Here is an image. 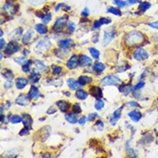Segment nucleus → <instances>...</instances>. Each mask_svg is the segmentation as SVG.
Segmentation results:
<instances>
[{"label": "nucleus", "mask_w": 158, "mask_h": 158, "mask_svg": "<svg viewBox=\"0 0 158 158\" xmlns=\"http://www.w3.org/2000/svg\"><path fill=\"white\" fill-rule=\"evenodd\" d=\"M42 20H43V22L45 24H49V23L51 21V20H52L51 13H47L46 14V15H44V16L43 17V18H42Z\"/></svg>", "instance_id": "40"}, {"label": "nucleus", "mask_w": 158, "mask_h": 158, "mask_svg": "<svg viewBox=\"0 0 158 158\" xmlns=\"http://www.w3.org/2000/svg\"><path fill=\"white\" fill-rule=\"evenodd\" d=\"M100 19L103 22V25H107V24H109L112 22V20L110 18H109V17H101Z\"/></svg>", "instance_id": "54"}, {"label": "nucleus", "mask_w": 158, "mask_h": 158, "mask_svg": "<svg viewBox=\"0 0 158 158\" xmlns=\"http://www.w3.org/2000/svg\"><path fill=\"white\" fill-rule=\"evenodd\" d=\"M10 106H11V103H10V101H7V104H6V106H5L7 109H10Z\"/></svg>", "instance_id": "59"}, {"label": "nucleus", "mask_w": 158, "mask_h": 158, "mask_svg": "<svg viewBox=\"0 0 158 158\" xmlns=\"http://www.w3.org/2000/svg\"><path fill=\"white\" fill-rule=\"evenodd\" d=\"M65 119L68 122L71 124H76L78 122V115L76 113H67L65 116Z\"/></svg>", "instance_id": "19"}, {"label": "nucleus", "mask_w": 158, "mask_h": 158, "mask_svg": "<svg viewBox=\"0 0 158 158\" xmlns=\"http://www.w3.org/2000/svg\"><path fill=\"white\" fill-rule=\"evenodd\" d=\"M89 14H90V11H89V9L87 8H84V10H82V13H81L82 16H83V17H85L88 16Z\"/></svg>", "instance_id": "55"}, {"label": "nucleus", "mask_w": 158, "mask_h": 158, "mask_svg": "<svg viewBox=\"0 0 158 158\" xmlns=\"http://www.w3.org/2000/svg\"><path fill=\"white\" fill-rule=\"evenodd\" d=\"M114 4L117 5L119 8H123L128 6V3L127 1H123V0H113Z\"/></svg>", "instance_id": "34"}, {"label": "nucleus", "mask_w": 158, "mask_h": 158, "mask_svg": "<svg viewBox=\"0 0 158 158\" xmlns=\"http://www.w3.org/2000/svg\"><path fill=\"white\" fill-rule=\"evenodd\" d=\"M33 64V61L31 60L26 61V62L24 65H22V70L25 73H29L31 71V66Z\"/></svg>", "instance_id": "33"}, {"label": "nucleus", "mask_w": 158, "mask_h": 158, "mask_svg": "<svg viewBox=\"0 0 158 158\" xmlns=\"http://www.w3.org/2000/svg\"><path fill=\"white\" fill-rule=\"evenodd\" d=\"M102 25H103V22L101 21V19H99V20H96L94 21V24H93V29H99V28L101 27Z\"/></svg>", "instance_id": "47"}, {"label": "nucleus", "mask_w": 158, "mask_h": 158, "mask_svg": "<svg viewBox=\"0 0 158 158\" xmlns=\"http://www.w3.org/2000/svg\"><path fill=\"white\" fill-rule=\"evenodd\" d=\"M148 26H150V27L152 28V29H157V30H158V21H154V22L150 23V24H148Z\"/></svg>", "instance_id": "56"}, {"label": "nucleus", "mask_w": 158, "mask_h": 158, "mask_svg": "<svg viewBox=\"0 0 158 158\" xmlns=\"http://www.w3.org/2000/svg\"><path fill=\"white\" fill-rule=\"evenodd\" d=\"M74 45V43L72 40L71 39H66V40H61L58 43V47L60 48L63 49H68L70 48Z\"/></svg>", "instance_id": "16"}, {"label": "nucleus", "mask_w": 158, "mask_h": 158, "mask_svg": "<svg viewBox=\"0 0 158 158\" xmlns=\"http://www.w3.org/2000/svg\"><path fill=\"white\" fill-rule=\"evenodd\" d=\"M72 111L74 113H76L78 115V114L81 113L82 109L81 107H80V105L79 103H75L72 106Z\"/></svg>", "instance_id": "39"}, {"label": "nucleus", "mask_w": 158, "mask_h": 158, "mask_svg": "<svg viewBox=\"0 0 158 158\" xmlns=\"http://www.w3.org/2000/svg\"><path fill=\"white\" fill-rule=\"evenodd\" d=\"M41 78V74L39 72L38 70H36V68H34L32 70L30 77H29V80H31L33 83H36V82H39V80Z\"/></svg>", "instance_id": "22"}, {"label": "nucleus", "mask_w": 158, "mask_h": 158, "mask_svg": "<svg viewBox=\"0 0 158 158\" xmlns=\"http://www.w3.org/2000/svg\"><path fill=\"white\" fill-rule=\"evenodd\" d=\"M116 31L115 29H105L103 32V38L102 42V45L103 47H106L115 37Z\"/></svg>", "instance_id": "4"}, {"label": "nucleus", "mask_w": 158, "mask_h": 158, "mask_svg": "<svg viewBox=\"0 0 158 158\" xmlns=\"http://www.w3.org/2000/svg\"><path fill=\"white\" fill-rule=\"evenodd\" d=\"M34 64L35 66H36V68H37L38 70H40V71H46L47 68L46 65L40 60H35Z\"/></svg>", "instance_id": "31"}, {"label": "nucleus", "mask_w": 158, "mask_h": 158, "mask_svg": "<svg viewBox=\"0 0 158 158\" xmlns=\"http://www.w3.org/2000/svg\"><path fill=\"white\" fill-rule=\"evenodd\" d=\"M51 47V43L49 39H43L40 40L35 47V51L37 53H43V52L47 51Z\"/></svg>", "instance_id": "3"}, {"label": "nucleus", "mask_w": 158, "mask_h": 158, "mask_svg": "<svg viewBox=\"0 0 158 158\" xmlns=\"http://www.w3.org/2000/svg\"><path fill=\"white\" fill-rule=\"evenodd\" d=\"M54 67H52V74L53 75H59L62 72L63 68L61 66H54Z\"/></svg>", "instance_id": "41"}, {"label": "nucleus", "mask_w": 158, "mask_h": 158, "mask_svg": "<svg viewBox=\"0 0 158 158\" xmlns=\"http://www.w3.org/2000/svg\"><path fill=\"white\" fill-rule=\"evenodd\" d=\"M107 13H112L113 15H117V16H121L122 15V12L119 8H115V7H109L107 8Z\"/></svg>", "instance_id": "30"}, {"label": "nucleus", "mask_w": 158, "mask_h": 158, "mask_svg": "<svg viewBox=\"0 0 158 158\" xmlns=\"http://www.w3.org/2000/svg\"><path fill=\"white\" fill-rule=\"evenodd\" d=\"M128 117L131 118V120L133 121V122H138L141 119L142 115L139 111H137V110H134V111L130 112L128 114Z\"/></svg>", "instance_id": "17"}, {"label": "nucleus", "mask_w": 158, "mask_h": 158, "mask_svg": "<svg viewBox=\"0 0 158 158\" xmlns=\"http://www.w3.org/2000/svg\"><path fill=\"white\" fill-rule=\"evenodd\" d=\"M61 8H63V10H65V11H69V10H71V7L70 6L66 5L65 3H59V4L56 6L55 11H58Z\"/></svg>", "instance_id": "37"}, {"label": "nucleus", "mask_w": 158, "mask_h": 158, "mask_svg": "<svg viewBox=\"0 0 158 158\" xmlns=\"http://www.w3.org/2000/svg\"><path fill=\"white\" fill-rule=\"evenodd\" d=\"M98 117V115L97 113H90L88 116L87 120H88V121H90V122H93V121L96 120Z\"/></svg>", "instance_id": "51"}, {"label": "nucleus", "mask_w": 158, "mask_h": 158, "mask_svg": "<svg viewBox=\"0 0 158 158\" xmlns=\"http://www.w3.org/2000/svg\"><path fill=\"white\" fill-rule=\"evenodd\" d=\"M95 125L96 126L97 128V130H98L99 131H102L103 129V122L101 120H98L97 122H96V125Z\"/></svg>", "instance_id": "48"}, {"label": "nucleus", "mask_w": 158, "mask_h": 158, "mask_svg": "<svg viewBox=\"0 0 158 158\" xmlns=\"http://www.w3.org/2000/svg\"><path fill=\"white\" fill-rule=\"evenodd\" d=\"M144 85H145L144 82H139L138 84H136V85H135L134 87H133L132 91H133V92H136V91L139 90L140 89L142 88V87H144Z\"/></svg>", "instance_id": "43"}, {"label": "nucleus", "mask_w": 158, "mask_h": 158, "mask_svg": "<svg viewBox=\"0 0 158 158\" xmlns=\"http://www.w3.org/2000/svg\"><path fill=\"white\" fill-rule=\"evenodd\" d=\"M79 66L81 67H90L92 65L93 60L91 58L86 55H80L78 57Z\"/></svg>", "instance_id": "8"}, {"label": "nucleus", "mask_w": 158, "mask_h": 158, "mask_svg": "<svg viewBox=\"0 0 158 158\" xmlns=\"http://www.w3.org/2000/svg\"><path fill=\"white\" fill-rule=\"evenodd\" d=\"M56 105L58 107L59 109L61 110V112H64V113L67 112L70 107V103L67 102V101H64V100H61V101H57L56 102Z\"/></svg>", "instance_id": "18"}, {"label": "nucleus", "mask_w": 158, "mask_h": 158, "mask_svg": "<svg viewBox=\"0 0 158 158\" xmlns=\"http://www.w3.org/2000/svg\"><path fill=\"white\" fill-rule=\"evenodd\" d=\"M13 86V84L11 80H7V81H5V83L3 84V87H4L5 90H9V89L12 88Z\"/></svg>", "instance_id": "45"}, {"label": "nucleus", "mask_w": 158, "mask_h": 158, "mask_svg": "<svg viewBox=\"0 0 158 158\" xmlns=\"http://www.w3.org/2000/svg\"><path fill=\"white\" fill-rule=\"evenodd\" d=\"M122 82L119 77L115 75H107L101 80V85L103 86H117Z\"/></svg>", "instance_id": "2"}, {"label": "nucleus", "mask_w": 158, "mask_h": 158, "mask_svg": "<svg viewBox=\"0 0 158 158\" xmlns=\"http://www.w3.org/2000/svg\"><path fill=\"white\" fill-rule=\"evenodd\" d=\"M128 5H136L137 3H140L139 0H127Z\"/></svg>", "instance_id": "58"}, {"label": "nucleus", "mask_w": 158, "mask_h": 158, "mask_svg": "<svg viewBox=\"0 0 158 158\" xmlns=\"http://www.w3.org/2000/svg\"><path fill=\"white\" fill-rule=\"evenodd\" d=\"M35 29L40 34H45L48 32V29L45 24H38L35 26Z\"/></svg>", "instance_id": "28"}, {"label": "nucleus", "mask_w": 158, "mask_h": 158, "mask_svg": "<svg viewBox=\"0 0 158 158\" xmlns=\"http://www.w3.org/2000/svg\"><path fill=\"white\" fill-rule=\"evenodd\" d=\"M104 101L101 100V98H99V99L96 100V103H95V108H96V110H101L104 107Z\"/></svg>", "instance_id": "36"}, {"label": "nucleus", "mask_w": 158, "mask_h": 158, "mask_svg": "<svg viewBox=\"0 0 158 158\" xmlns=\"http://www.w3.org/2000/svg\"><path fill=\"white\" fill-rule=\"evenodd\" d=\"M14 61H15V62L17 63V64L20 65H24L26 62V58L25 55L22 56V57L21 56V57L15 58L14 59Z\"/></svg>", "instance_id": "42"}, {"label": "nucleus", "mask_w": 158, "mask_h": 158, "mask_svg": "<svg viewBox=\"0 0 158 158\" xmlns=\"http://www.w3.org/2000/svg\"><path fill=\"white\" fill-rule=\"evenodd\" d=\"M29 131H30V129L26 127H24L23 129L21 130V131L19 132V135L21 136H27V135L29 134Z\"/></svg>", "instance_id": "46"}, {"label": "nucleus", "mask_w": 158, "mask_h": 158, "mask_svg": "<svg viewBox=\"0 0 158 158\" xmlns=\"http://www.w3.org/2000/svg\"><path fill=\"white\" fill-rule=\"evenodd\" d=\"M78 82L81 86H85L87 84H90L93 82V79L88 76L81 75V76L79 77Z\"/></svg>", "instance_id": "23"}, {"label": "nucleus", "mask_w": 158, "mask_h": 158, "mask_svg": "<svg viewBox=\"0 0 158 158\" xmlns=\"http://www.w3.org/2000/svg\"><path fill=\"white\" fill-rule=\"evenodd\" d=\"M5 47H6V43H5V39L1 38V40H0V48H1V50H2Z\"/></svg>", "instance_id": "57"}, {"label": "nucleus", "mask_w": 158, "mask_h": 158, "mask_svg": "<svg viewBox=\"0 0 158 158\" xmlns=\"http://www.w3.org/2000/svg\"><path fill=\"white\" fill-rule=\"evenodd\" d=\"M2 58V52H1V59Z\"/></svg>", "instance_id": "62"}, {"label": "nucleus", "mask_w": 158, "mask_h": 158, "mask_svg": "<svg viewBox=\"0 0 158 158\" xmlns=\"http://www.w3.org/2000/svg\"><path fill=\"white\" fill-rule=\"evenodd\" d=\"M22 31L23 29H21V28H17V29L12 31L10 34H9L8 37L9 39H11V40H15V38L19 37L21 36V34H22Z\"/></svg>", "instance_id": "29"}, {"label": "nucleus", "mask_w": 158, "mask_h": 158, "mask_svg": "<svg viewBox=\"0 0 158 158\" xmlns=\"http://www.w3.org/2000/svg\"><path fill=\"white\" fill-rule=\"evenodd\" d=\"M89 93H90V94L93 97L97 98V99H99V98H101L103 97L102 90L98 86H91V87H90V88H89Z\"/></svg>", "instance_id": "11"}, {"label": "nucleus", "mask_w": 158, "mask_h": 158, "mask_svg": "<svg viewBox=\"0 0 158 158\" xmlns=\"http://www.w3.org/2000/svg\"><path fill=\"white\" fill-rule=\"evenodd\" d=\"M28 95H29V98H30L31 100H34V101H36V100L40 98V96H41L39 89L36 87H35L34 85L31 86Z\"/></svg>", "instance_id": "15"}, {"label": "nucleus", "mask_w": 158, "mask_h": 158, "mask_svg": "<svg viewBox=\"0 0 158 158\" xmlns=\"http://www.w3.org/2000/svg\"><path fill=\"white\" fill-rule=\"evenodd\" d=\"M22 117V122L24 124V127H26L29 129L31 130L32 128H31V125L33 124V118L31 117V116L28 113H23L21 115Z\"/></svg>", "instance_id": "12"}, {"label": "nucleus", "mask_w": 158, "mask_h": 158, "mask_svg": "<svg viewBox=\"0 0 158 158\" xmlns=\"http://www.w3.org/2000/svg\"><path fill=\"white\" fill-rule=\"evenodd\" d=\"M67 85L68 86V87L70 88V90H75L78 88L80 86H81L80 85L78 81L75 80L73 78H69L67 80Z\"/></svg>", "instance_id": "24"}, {"label": "nucleus", "mask_w": 158, "mask_h": 158, "mask_svg": "<svg viewBox=\"0 0 158 158\" xmlns=\"http://www.w3.org/2000/svg\"><path fill=\"white\" fill-rule=\"evenodd\" d=\"M133 58L138 61H144L149 58V54L144 48H138L133 52Z\"/></svg>", "instance_id": "6"}, {"label": "nucleus", "mask_w": 158, "mask_h": 158, "mask_svg": "<svg viewBox=\"0 0 158 158\" xmlns=\"http://www.w3.org/2000/svg\"><path fill=\"white\" fill-rule=\"evenodd\" d=\"M56 112H57V109H56L55 106H52L49 107L48 109L47 110V115H53V114H55Z\"/></svg>", "instance_id": "52"}, {"label": "nucleus", "mask_w": 158, "mask_h": 158, "mask_svg": "<svg viewBox=\"0 0 158 158\" xmlns=\"http://www.w3.org/2000/svg\"><path fill=\"white\" fill-rule=\"evenodd\" d=\"M86 121H87V117H86V116L83 115V116H82L80 119H79L78 122H79V124L81 125H84L85 124Z\"/></svg>", "instance_id": "53"}, {"label": "nucleus", "mask_w": 158, "mask_h": 158, "mask_svg": "<svg viewBox=\"0 0 158 158\" xmlns=\"http://www.w3.org/2000/svg\"><path fill=\"white\" fill-rule=\"evenodd\" d=\"M78 65V57H77L76 55H73L69 59H68L67 63H66V67H67L68 69L72 70L76 68Z\"/></svg>", "instance_id": "14"}, {"label": "nucleus", "mask_w": 158, "mask_h": 158, "mask_svg": "<svg viewBox=\"0 0 158 158\" xmlns=\"http://www.w3.org/2000/svg\"><path fill=\"white\" fill-rule=\"evenodd\" d=\"M4 115V109H3V106H1V115Z\"/></svg>", "instance_id": "60"}, {"label": "nucleus", "mask_w": 158, "mask_h": 158, "mask_svg": "<svg viewBox=\"0 0 158 158\" xmlns=\"http://www.w3.org/2000/svg\"><path fill=\"white\" fill-rule=\"evenodd\" d=\"M67 29L69 31L73 32V31H74L75 29H76V25H75L74 23L72 21H68L67 23Z\"/></svg>", "instance_id": "44"}, {"label": "nucleus", "mask_w": 158, "mask_h": 158, "mask_svg": "<svg viewBox=\"0 0 158 158\" xmlns=\"http://www.w3.org/2000/svg\"><path fill=\"white\" fill-rule=\"evenodd\" d=\"M151 7H152V5L149 2H141L139 3L138 9L141 13H144L146 11H147Z\"/></svg>", "instance_id": "26"}, {"label": "nucleus", "mask_w": 158, "mask_h": 158, "mask_svg": "<svg viewBox=\"0 0 158 158\" xmlns=\"http://www.w3.org/2000/svg\"><path fill=\"white\" fill-rule=\"evenodd\" d=\"M125 40L129 46H137L144 41V35L140 31H131L126 35Z\"/></svg>", "instance_id": "1"}, {"label": "nucleus", "mask_w": 158, "mask_h": 158, "mask_svg": "<svg viewBox=\"0 0 158 158\" xmlns=\"http://www.w3.org/2000/svg\"><path fill=\"white\" fill-rule=\"evenodd\" d=\"M123 107L124 106H122L120 107V108L117 109H116L115 111L113 112V114L112 115L111 118H110L109 120V122L113 126H115V125L117 124V121L120 119L121 116H122V110H123Z\"/></svg>", "instance_id": "9"}, {"label": "nucleus", "mask_w": 158, "mask_h": 158, "mask_svg": "<svg viewBox=\"0 0 158 158\" xmlns=\"http://www.w3.org/2000/svg\"><path fill=\"white\" fill-rule=\"evenodd\" d=\"M3 36V31L2 29H1V37Z\"/></svg>", "instance_id": "61"}, {"label": "nucleus", "mask_w": 158, "mask_h": 158, "mask_svg": "<svg viewBox=\"0 0 158 158\" xmlns=\"http://www.w3.org/2000/svg\"><path fill=\"white\" fill-rule=\"evenodd\" d=\"M66 21H67V17L66 16H63V17H58V18L56 20L55 24H54L52 29H53L55 31H61V29L64 28L65 24H66Z\"/></svg>", "instance_id": "10"}, {"label": "nucleus", "mask_w": 158, "mask_h": 158, "mask_svg": "<svg viewBox=\"0 0 158 158\" xmlns=\"http://www.w3.org/2000/svg\"><path fill=\"white\" fill-rule=\"evenodd\" d=\"M33 35H34V31L31 30V29H29V30L26 31V34L23 36V38H22L23 44H24V45H28V44L29 43V42L31 40V39H32Z\"/></svg>", "instance_id": "20"}, {"label": "nucleus", "mask_w": 158, "mask_h": 158, "mask_svg": "<svg viewBox=\"0 0 158 158\" xmlns=\"http://www.w3.org/2000/svg\"><path fill=\"white\" fill-rule=\"evenodd\" d=\"M21 49V46L17 42H15V40H13L10 43H9L8 44L6 47H5V53L6 55H13V54L15 53V52H18Z\"/></svg>", "instance_id": "5"}, {"label": "nucleus", "mask_w": 158, "mask_h": 158, "mask_svg": "<svg viewBox=\"0 0 158 158\" xmlns=\"http://www.w3.org/2000/svg\"><path fill=\"white\" fill-rule=\"evenodd\" d=\"M10 122L13 124H17L22 122V117L19 116L18 115H14L10 118Z\"/></svg>", "instance_id": "35"}, {"label": "nucleus", "mask_w": 158, "mask_h": 158, "mask_svg": "<svg viewBox=\"0 0 158 158\" xmlns=\"http://www.w3.org/2000/svg\"><path fill=\"white\" fill-rule=\"evenodd\" d=\"M127 105L130 106L131 108H138V107H141L139 103H138L136 101H129L127 103Z\"/></svg>", "instance_id": "50"}, {"label": "nucleus", "mask_w": 158, "mask_h": 158, "mask_svg": "<svg viewBox=\"0 0 158 158\" xmlns=\"http://www.w3.org/2000/svg\"><path fill=\"white\" fill-rule=\"evenodd\" d=\"M75 96L77 98H78L79 100H85L86 98L88 96V93L87 91H85L83 89H78L75 93Z\"/></svg>", "instance_id": "25"}, {"label": "nucleus", "mask_w": 158, "mask_h": 158, "mask_svg": "<svg viewBox=\"0 0 158 158\" xmlns=\"http://www.w3.org/2000/svg\"><path fill=\"white\" fill-rule=\"evenodd\" d=\"M2 75L3 77L6 80H11V81H13L14 78V74L13 71L10 69H8V68H6L2 69Z\"/></svg>", "instance_id": "21"}, {"label": "nucleus", "mask_w": 158, "mask_h": 158, "mask_svg": "<svg viewBox=\"0 0 158 158\" xmlns=\"http://www.w3.org/2000/svg\"><path fill=\"white\" fill-rule=\"evenodd\" d=\"M31 98H29V95L26 93H21L18 95V96L15 99V103L19 106H26L30 103Z\"/></svg>", "instance_id": "7"}, {"label": "nucleus", "mask_w": 158, "mask_h": 158, "mask_svg": "<svg viewBox=\"0 0 158 158\" xmlns=\"http://www.w3.org/2000/svg\"><path fill=\"white\" fill-rule=\"evenodd\" d=\"M126 152H127L128 154L131 157H136V153L135 152V150H133V148H131V147L129 146V144H126Z\"/></svg>", "instance_id": "38"}, {"label": "nucleus", "mask_w": 158, "mask_h": 158, "mask_svg": "<svg viewBox=\"0 0 158 158\" xmlns=\"http://www.w3.org/2000/svg\"><path fill=\"white\" fill-rule=\"evenodd\" d=\"M29 84V80L26 77H17L15 80V86L18 90H23Z\"/></svg>", "instance_id": "13"}, {"label": "nucleus", "mask_w": 158, "mask_h": 158, "mask_svg": "<svg viewBox=\"0 0 158 158\" xmlns=\"http://www.w3.org/2000/svg\"><path fill=\"white\" fill-rule=\"evenodd\" d=\"M45 0H29L31 4L35 5V6H38V5L43 4V3L45 2Z\"/></svg>", "instance_id": "49"}, {"label": "nucleus", "mask_w": 158, "mask_h": 158, "mask_svg": "<svg viewBox=\"0 0 158 158\" xmlns=\"http://www.w3.org/2000/svg\"><path fill=\"white\" fill-rule=\"evenodd\" d=\"M105 68H106L105 65L103 64V63H101V62H96L95 63V64L93 65V71L95 72L98 74H101V72H103V71L105 70Z\"/></svg>", "instance_id": "27"}, {"label": "nucleus", "mask_w": 158, "mask_h": 158, "mask_svg": "<svg viewBox=\"0 0 158 158\" xmlns=\"http://www.w3.org/2000/svg\"><path fill=\"white\" fill-rule=\"evenodd\" d=\"M89 52L92 57L96 60H98L100 58V51L95 47H90L89 48Z\"/></svg>", "instance_id": "32"}]
</instances>
